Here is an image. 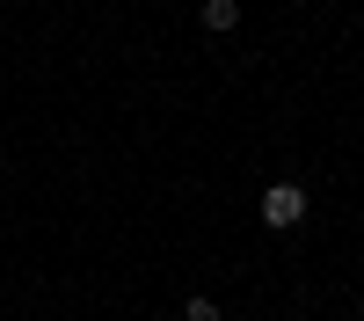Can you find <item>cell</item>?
Returning a JSON list of instances; mask_svg holds the SVG:
<instances>
[{
	"label": "cell",
	"instance_id": "cell-2",
	"mask_svg": "<svg viewBox=\"0 0 364 321\" xmlns=\"http://www.w3.org/2000/svg\"><path fill=\"white\" fill-rule=\"evenodd\" d=\"M240 15H233V0H211V8H204V29H233Z\"/></svg>",
	"mask_w": 364,
	"mask_h": 321
},
{
	"label": "cell",
	"instance_id": "cell-3",
	"mask_svg": "<svg viewBox=\"0 0 364 321\" xmlns=\"http://www.w3.org/2000/svg\"><path fill=\"white\" fill-rule=\"evenodd\" d=\"M182 321H226V314H219V300H190V307H182Z\"/></svg>",
	"mask_w": 364,
	"mask_h": 321
},
{
	"label": "cell",
	"instance_id": "cell-1",
	"mask_svg": "<svg viewBox=\"0 0 364 321\" xmlns=\"http://www.w3.org/2000/svg\"><path fill=\"white\" fill-rule=\"evenodd\" d=\"M299 219H306V190H299V183H269L262 190V226H299Z\"/></svg>",
	"mask_w": 364,
	"mask_h": 321
}]
</instances>
